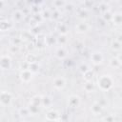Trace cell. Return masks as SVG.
I'll return each mask as SVG.
<instances>
[{
  "instance_id": "cell-1",
  "label": "cell",
  "mask_w": 122,
  "mask_h": 122,
  "mask_svg": "<svg viewBox=\"0 0 122 122\" xmlns=\"http://www.w3.org/2000/svg\"><path fill=\"white\" fill-rule=\"evenodd\" d=\"M96 84L101 92H109L114 86V79L111 74H101L97 77Z\"/></svg>"
},
{
  "instance_id": "cell-6",
  "label": "cell",
  "mask_w": 122,
  "mask_h": 122,
  "mask_svg": "<svg viewBox=\"0 0 122 122\" xmlns=\"http://www.w3.org/2000/svg\"><path fill=\"white\" fill-rule=\"evenodd\" d=\"M52 86L56 91H63L67 86V80L63 76H55L52 79Z\"/></svg>"
},
{
  "instance_id": "cell-5",
  "label": "cell",
  "mask_w": 122,
  "mask_h": 122,
  "mask_svg": "<svg viewBox=\"0 0 122 122\" xmlns=\"http://www.w3.org/2000/svg\"><path fill=\"white\" fill-rule=\"evenodd\" d=\"M67 105L70 109H77L81 105V98L76 94H71L68 96Z\"/></svg>"
},
{
  "instance_id": "cell-16",
  "label": "cell",
  "mask_w": 122,
  "mask_h": 122,
  "mask_svg": "<svg viewBox=\"0 0 122 122\" xmlns=\"http://www.w3.org/2000/svg\"><path fill=\"white\" fill-rule=\"evenodd\" d=\"M89 17H90L89 10L80 7V9L77 11V18L80 19L81 21H87V19H89Z\"/></svg>"
},
{
  "instance_id": "cell-2",
  "label": "cell",
  "mask_w": 122,
  "mask_h": 122,
  "mask_svg": "<svg viewBox=\"0 0 122 122\" xmlns=\"http://www.w3.org/2000/svg\"><path fill=\"white\" fill-rule=\"evenodd\" d=\"M12 67V61L9 54L2 53L0 58V68L2 71H8L10 70Z\"/></svg>"
},
{
  "instance_id": "cell-36",
  "label": "cell",
  "mask_w": 122,
  "mask_h": 122,
  "mask_svg": "<svg viewBox=\"0 0 122 122\" xmlns=\"http://www.w3.org/2000/svg\"><path fill=\"white\" fill-rule=\"evenodd\" d=\"M31 17H32V19L35 21V23L38 25V24H40L42 21H43V18H42V15H41V13H35V14H31Z\"/></svg>"
},
{
  "instance_id": "cell-38",
  "label": "cell",
  "mask_w": 122,
  "mask_h": 122,
  "mask_svg": "<svg viewBox=\"0 0 122 122\" xmlns=\"http://www.w3.org/2000/svg\"><path fill=\"white\" fill-rule=\"evenodd\" d=\"M15 7L18 10H23L24 8L27 7V3L25 1H16L15 2Z\"/></svg>"
},
{
  "instance_id": "cell-8",
  "label": "cell",
  "mask_w": 122,
  "mask_h": 122,
  "mask_svg": "<svg viewBox=\"0 0 122 122\" xmlns=\"http://www.w3.org/2000/svg\"><path fill=\"white\" fill-rule=\"evenodd\" d=\"M33 76H34V73L32 71H30V70H25V71H20V73H19V78L20 80L23 82V83H30L32 79H33Z\"/></svg>"
},
{
  "instance_id": "cell-41",
  "label": "cell",
  "mask_w": 122,
  "mask_h": 122,
  "mask_svg": "<svg viewBox=\"0 0 122 122\" xmlns=\"http://www.w3.org/2000/svg\"><path fill=\"white\" fill-rule=\"evenodd\" d=\"M20 38L22 39L23 42H26V41H29L30 38V34L29 32H22L21 35H20Z\"/></svg>"
},
{
  "instance_id": "cell-29",
  "label": "cell",
  "mask_w": 122,
  "mask_h": 122,
  "mask_svg": "<svg viewBox=\"0 0 122 122\" xmlns=\"http://www.w3.org/2000/svg\"><path fill=\"white\" fill-rule=\"evenodd\" d=\"M43 20H50L51 18V10L50 9H43L41 11Z\"/></svg>"
},
{
  "instance_id": "cell-43",
  "label": "cell",
  "mask_w": 122,
  "mask_h": 122,
  "mask_svg": "<svg viewBox=\"0 0 122 122\" xmlns=\"http://www.w3.org/2000/svg\"><path fill=\"white\" fill-rule=\"evenodd\" d=\"M20 50V47H17V46H13V45H10V48H9V51L10 53H17Z\"/></svg>"
},
{
  "instance_id": "cell-46",
  "label": "cell",
  "mask_w": 122,
  "mask_h": 122,
  "mask_svg": "<svg viewBox=\"0 0 122 122\" xmlns=\"http://www.w3.org/2000/svg\"><path fill=\"white\" fill-rule=\"evenodd\" d=\"M115 40H117L119 43H121V44H122V32H119V33L116 35Z\"/></svg>"
},
{
  "instance_id": "cell-9",
  "label": "cell",
  "mask_w": 122,
  "mask_h": 122,
  "mask_svg": "<svg viewBox=\"0 0 122 122\" xmlns=\"http://www.w3.org/2000/svg\"><path fill=\"white\" fill-rule=\"evenodd\" d=\"M12 28H13V22L11 20H8V19H5V18L1 17V20H0V30L2 32L10 31V30H12Z\"/></svg>"
},
{
  "instance_id": "cell-18",
  "label": "cell",
  "mask_w": 122,
  "mask_h": 122,
  "mask_svg": "<svg viewBox=\"0 0 122 122\" xmlns=\"http://www.w3.org/2000/svg\"><path fill=\"white\" fill-rule=\"evenodd\" d=\"M56 40H57V45L61 47H65L69 43V36L68 34H59L56 37Z\"/></svg>"
},
{
  "instance_id": "cell-35",
  "label": "cell",
  "mask_w": 122,
  "mask_h": 122,
  "mask_svg": "<svg viewBox=\"0 0 122 122\" xmlns=\"http://www.w3.org/2000/svg\"><path fill=\"white\" fill-rule=\"evenodd\" d=\"M102 121H103V122H114V121H115V115L112 114V113L107 114V115H105V116L102 118Z\"/></svg>"
},
{
  "instance_id": "cell-3",
  "label": "cell",
  "mask_w": 122,
  "mask_h": 122,
  "mask_svg": "<svg viewBox=\"0 0 122 122\" xmlns=\"http://www.w3.org/2000/svg\"><path fill=\"white\" fill-rule=\"evenodd\" d=\"M13 99V95L10 92L8 91H2L0 93V103L2 107H7L9 106Z\"/></svg>"
},
{
  "instance_id": "cell-11",
  "label": "cell",
  "mask_w": 122,
  "mask_h": 122,
  "mask_svg": "<svg viewBox=\"0 0 122 122\" xmlns=\"http://www.w3.org/2000/svg\"><path fill=\"white\" fill-rule=\"evenodd\" d=\"M24 17H25V15H24L23 11L21 10H18V9L14 10L12 11V13H11V21L13 23H20V22H22L24 20Z\"/></svg>"
},
{
  "instance_id": "cell-48",
  "label": "cell",
  "mask_w": 122,
  "mask_h": 122,
  "mask_svg": "<svg viewBox=\"0 0 122 122\" xmlns=\"http://www.w3.org/2000/svg\"><path fill=\"white\" fill-rule=\"evenodd\" d=\"M45 122H58V121H52V120H45Z\"/></svg>"
},
{
  "instance_id": "cell-7",
  "label": "cell",
  "mask_w": 122,
  "mask_h": 122,
  "mask_svg": "<svg viewBox=\"0 0 122 122\" xmlns=\"http://www.w3.org/2000/svg\"><path fill=\"white\" fill-rule=\"evenodd\" d=\"M90 29H91V25L87 21H80L76 23L74 26V31L78 34L86 33L90 30Z\"/></svg>"
},
{
  "instance_id": "cell-22",
  "label": "cell",
  "mask_w": 122,
  "mask_h": 122,
  "mask_svg": "<svg viewBox=\"0 0 122 122\" xmlns=\"http://www.w3.org/2000/svg\"><path fill=\"white\" fill-rule=\"evenodd\" d=\"M83 90L86 92H88V93L93 92L95 91V84H93L92 81H91V82H85L84 85H83Z\"/></svg>"
},
{
  "instance_id": "cell-15",
  "label": "cell",
  "mask_w": 122,
  "mask_h": 122,
  "mask_svg": "<svg viewBox=\"0 0 122 122\" xmlns=\"http://www.w3.org/2000/svg\"><path fill=\"white\" fill-rule=\"evenodd\" d=\"M115 27H122V11H115L112 14V22Z\"/></svg>"
},
{
  "instance_id": "cell-26",
  "label": "cell",
  "mask_w": 122,
  "mask_h": 122,
  "mask_svg": "<svg viewBox=\"0 0 122 122\" xmlns=\"http://www.w3.org/2000/svg\"><path fill=\"white\" fill-rule=\"evenodd\" d=\"M62 17V13H61V10H57V9H53V10H51V20L53 21H56V22H59V20L61 19Z\"/></svg>"
},
{
  "instance_id": "cell-31",
  "label": "cell",
  "mask_w": 122,
  "mask_h": 122,
  "mask_svg": "<svg viewBox=\"0 0 122 122\" xmlns=\"http://www.w3.org/2000/svg\"><path fill=\"white\" fill-rule=\"evenodd\" d=\"M22 43H24V42L22 41V39L20 38V36H14V37H12L10 39V45L20 47L22 45Z\"/></svg>"
},
{
  "instance_id": "cell-23",
  "label": "cell",
  "mask_w": 122,
  "mask_h": 122,
  "mask_svg": "<svg viewBox=\"0 0 122 122\" xmlns=\"http://www.w3.org/2000/svg\"><path fill=\"white\" fill-rule=\"evenodd\" d=\"M94 71L91 69V70H89L88 71H86L85 73H83L82 74V77H83V79H84V81L85 82H91V81H92V79L94 78Z\"/></svg>"
},
{
  "instance_id": "cell-14",
  "label": "cell",
  "mask_w": 122,
  "mask_h": 122,
  "mask_svg": "<svg viewBox=\"0 0 122 122\" xmlns=\"http://www.w3.org/2000/svg\"><path fill=\"white\" fill-rule=\"evenodd\" d=\"M55 29H56V30L59 32V34H68L69 30H70L68 24L65 23L64 21H59V22H57Z\"/></svg>"
},
{
  "instance_id": "cell-21",
  "label": "cell",
  "mask_w": 122,
  "mask_h": 122,
  "mask_svg": "<svg viewBox=\"0 0 122 122\" xmlns=\"http://www.w3.org/2000/svg\"><path fill=\"white\" fill-rule=\"evenodd\" d=\"M30 104L38 107V108H41L42 107V96L41 95H33L31 98H30Z\"/></svg>"
},
{
  "instance_id": "cell-34",
  "label": "cell",
  "mask_w": 122,
  "mask_h": 122,
  "mask_svg": "<svg viewBox=\"0 0 122 122\" xmlns=\"http://www.w3.org/2000/svg\"><path fill=\"white\" fill-rule=\"evenodd\" d=\"M80 4H82V8L87 9V10H89L90 8L92 9V8L96 5V3L93 2V1H83V2H81Z\"/></svg>"
},
{
  "instance_id": "cell-24",
  "label": "cell",
  "mask_w": 122,
  "mask_h": 122,
  "mask_svg": "<svg viewBox=\"0 0 122 122\" xmlns=\"http://www.w3.org/2000/svg\"><path fill=\"white\" fill-rule=\"evenodd\" d=\"M27 63H29L30 65V64H34V63H37V56L31 52H29L25 55V60Z\"/></svg>"
},
{
  "instance_id": "cell-17",
  "label": "cell",
  "mask_w": 122,
  "mask_h": 122,
  "mask_svg": "<svg viewBox=\"0 0 122 122\" xmlns=\"http://www.w3.org/2000/svg\"><path fill=\"white\" fill-rule=\"evenodd\" d=\"M53 100L50 95H43L42 96V107L44 109H51L52 107Z\"/></svg>"
},
{
  "instance_id": "cell-25",
  "label": "cell",
  "mask_w": 122,
  "mask_h": 122,
  "mask_svg": "<svg viewBox=\"0 0 122 122\" xmlns=\"http://www.w3.org/2000/svg\"><path fill=\"white\" fill-rule=\"evenodd\" d=\"M111 49H112L113 51L119 52V51L122 50V44L119 43L117 40L113 39V40H112V42H111Z\"/></svg>"
},
{
  "instance_id": "cell-44",
  "label": "cell",
  "mask_w": 122,
  "mask_h": 122,
  "mask_svg": "<svg viewBox=\"0 0 122 122\" xmlns=\"http://www.w3.org/2000/svg\"><path fill=\"white\" fill-rule=\"evenodd\" d=\"M97 24H98V26H100V27H102V28H104V27H106L107 26V22L101 17V16H99L98 18H97Z\"/></svg>"
},
{
  "instance_id": "cell-10",
  "label": "cell",
  "mask_w": 122,
  "mask_h": 122,
  "mask_svg": "<svg viewBox=\"0 0 122 122\" xmlns=\"http://www.w3.org/2000/svg\"><path fill=\"white\" fill-rule=\"evenodd\" d=\"M45 118H46L47 120L59 121V120L61 119V114H60V112H59L58 111L51 109V110H50V111H48V112H46V114H45Z\"/></svg>"
},
{
  "instance_id": "cell-37",
  "label": "cell",
  "mask_w": 122,
  "mask_h": 122,
  "mask_svg": "<svg viewBox=\"0 0 122 122\" xmlns=\"http://www.w3.org/2000/svg\"><path fill=\"white\" fill-rule=\"evenodd\" d=\"M89 70H91L90 69V66L87 64V63H82L80 66H79V71L83 74V73H85L86 71H88Z\"/></svg>"
},
{
  "instance_id": "cell-30",
  "label": "cell",
  "mask_w": 122,
  "mask_h": 122,
  "mask_svg": "<svg viewBox=\"0 0 122 122\" xmlns=\"http://www.w3.org/2000/svg\"><path fill=\"white\" fill-rule=\"evenodd\" d=\"M28 108H29L30 112L31 115H36V114H38L39 112H40V108H38V107H36V106H34V105H32V104H30V103H29Z\"/></svg>"
},
{
  "instance_id": "cell-13",
  "label": "cell",
  "mask_w": 122,
  "mask_h": 122,
  "mask_svg": "<svg viewBox=\"0 0 122 122\" xmlns=\"http://www.w3.org/2000/svg\"><path fill=\"white\" fill-rule=\"evenodd\" d=\"M90 110H91V112H92L94 116H98V115L102 114V112H103V107H102L97 101H94V102L91 105Z\"/></svg>"
},
{
  "instance_id": "cell-33",
  "label": "cell",
  "mask_w": 122,
  "mask_h": 122,
  "mask_svg": "<svg viewBox=\"0 0 122 122\" xmlns=\"http://www.w3.org/2000/svg\"><path fill=\"white\" fill-rule=\"evenodd\" d=\"M53 45H57V40L56 37L53 36H47L46 38V46H53Z\"/></svg>"
},
{
  "instance_id": "cell-45",
  "label": "cell",
  "mask_w": 122,
  "mask_h": 122,
  "mask_svg": "<svg viewBox=\"0 0 122 122\" xmlns=\"http://www.w3.org/2000/svg\"><path fill=\"white\" fill-rule=\"evenodd\" d=\"M97 102H98V103H99V104H100V105L103 107V109H104V108H105V107L108 105V102L105 100V98H101V99H99Z\"/></svg>"
},
{
  "instance_id": "cell-42",
  "label": "cell",
  "mask_w": 122,
  "mask_h": 122,
  "mask_svg": "<svg viewBox=\"0 0 122 122\" xmlns=\"http://www.w3.org/2000/svg\"><path fill=\"white\" fill-rule=\"evenodd\" d=\"M29 68H30V64H29V63H27L26 61L21 62V63H20V65H19V69H20V71L29 70Z\"/></svg>"
},
{
  "instance_id": "cell-32",
  "label": "cell",
  "mask_w": 122,
  "mask_h": 122,
  "mask_svg": "<svg viewBox=\"0 0 122 122\" xmlns=\"http://www.w3.org/2000/svg\"><path fill=\"white\" fill-rule=\"evenodd\" d=\"M112 14H113V12H112L111 10H109V11H107V12L102 13V14H101V17H102L107 23H109V22H112Z\"/></svg>"
},
{
  "instance_id": "cell-20",
  "label": "cell",
  "mask_w": 122,
  "mask_h": 122,
  "mask_svg": "<svg viewBox=\"0 0 122 122\" xmlns=\"http://www.w3.org/2000/svg\"><path fill=\"white\" fill-rule=\"evenodd\" d=\"M109 65L111 68L112 69H115V70H118L122 67V64L121 62L117 59V57H112L110 60H109Z\"/></svg>"
},
{
  "instance_id": "cell-12",
  "label": "cell",
  "mask_w": 122,
  "mask_h": 122,
  "mask_svg": "<svg viewBox=\"0 0 122 122\" xmlns=\"http://www.w3.org/2000/svg\"><path fill=\"white\" fill-rule=\"evenodd\" d=\"M68 56V50L66 49V47H61L59 46L56 50H55V57L59 60H65Z\"/></svg>"
},
{
  "instance_id": "cell-39",
  "label": "cell",
  "mask_w": 122,
  "mask_h": 122,
  "mask_svg": "<svg viewBox=\"0 0 122 122\" xmlns=\"http://www.w3.org/2000/svg\"><path fill=\"white\" fill-rule=\"evenodd\" d=\"M29 70L30 71H32L34 74L38 71V70H39V65H38V63H34V64H30V68H29Z\"/></svg>"
},
{
  "instance_id": "cell-49",
  "label": "cell",
  "mask_w": 122,
  "mask_h": 122,
  "mask_svg": "<svg viewBox=\"0 0 122 122\" xmlns=\"http://www.w3.org/2000/svg\"><path fill=\"white\" fill-rule=\"evenodd\" d=\"M18 122H26L25 120H21V121H18Z\"/></svg>"
},
{
  "instance_id": "cell-40",
  "label": "cell",
  "mask_w": 122,
  "mask_h": 122,
  "mask_svg": "<svg viewBox=\"0 0 122 122\" xmlns=\"http://www.w3.org/2000/svg\"><path fill=\"white\" fill-rule=\"evenodd\" d=\"M73 9H74V5H73L72 2H67V4H66L65 7H64V10H65L66 11H69V12H71Z\"/></svg>"
},
{
  "instance_id": "cell-19",
  "label": "cell",
  "mask_w": 122,
  "mask_h": 122,
  "mask_svg": "<svg viewBox=\"0 0 122 122\" xmlns=\"http://www.w3.org/2000/svg\"><path fill=\"white\" fill-rule=\"evenodd\" d=\"M98 9H99L100 14H102L104 12H107V11L111 10V6H110V4L108 2L102 1V2H99L98 3Z\"/></svg>"
},
{
  "instance_id": "cell-27",
  "label": "cell",
  "mask_w": 122,
  "mask_h": 122,
  "mask_svg": "<svg viewBox=\"0 0 122 122\" xmlns=\"http://www.w3.org/2000/svg\"><path fill=\"white\" fill-rule=\"evenodd\" d=\"M18 113H19V115H20L22 118H27V117H29L30 115H31L28 107H21V108L19 109V111H18Z\"/></svg>"
},
{
  "instance_id": "cell-47",
  "label": "cell",
  "mask_w": 122,
  "mask_h": 122,
  "mask_svg": "<svg viewBox=\"0 0 122 122\" xmlns=\"http://www.w3.org/2000/svg\"><path fill=\"white\" fill-rule=\"evenodd\" d=\"M116 57H117V59L121 62V64H122V52H119V53L117 54V56H116Z\"/></svg>"
},
{
  "instance_id": "cell-28",
  "label": "cell",
  "mask_w": 122,
  "mask_h": 122,
  "mask_svg": "<svg viewBox=\"0 0 122 122\" xmlns=\"http://www.w3.org/2000/svg\"><path fill=\"white\" fill-rule=\"evenodd\" d=\"M52 6L54 7V9H57V10H60L61 8L64 9L65 5L67 4V1H64V0H55V1H52Z\"/></svg>"
},
{
  "instance_id": "cell-4",
  "label": "cell",
  "mask_w": 122,
  "mask_h": 122,
  "mask_svg": "<svg viewBox=\"0 0 122 122\" xmlns=\"http://www.w3.org/2000/svg\"><path fill=\"white\" fill-rule=\"evenodd\" d=\"M90 60H91V63L93 64L94 66H99L103 63L104 61V55L101 51H94L91 53L90 55Z\"/></svg>"
}]
</instances>
